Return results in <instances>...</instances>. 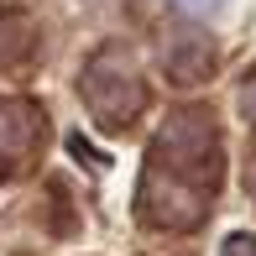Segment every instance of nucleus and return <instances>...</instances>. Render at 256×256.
<instances>
[{
    "instance_id": "nucleus-1",
    "label": "nucleus",
    "mask_w": 256,
    "mask_h": 256,
    "mask_svg": "<svg viewBox=\"0 0 256 256\" xmlns=\"http://www.w3.org/2000/svg\"><path fill=\"white\" fill-rule=\"evenodd\" d=\"M168 6L188 10V16H209V10H220V6H225V0H168Z\"/></svg>"
}]
</instances>
